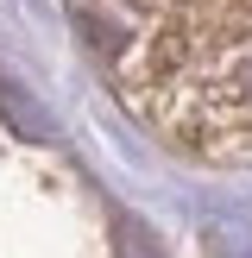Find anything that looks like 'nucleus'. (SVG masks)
Instances as JSON below:
<instances>
[{
  "label": "nucleus",
  "instance_id": "nucleus-1",
  "mask_svg": "<svg viewBox=\"0 0 252 258\" xmlns=\"http://www.w3.org/2000/svg\"><path fill=\"white\" fill-rule=\"evenodd\" d=\"M63 13L164 145L252 164V0H63Z\"/></svg>",
  "mask_w": 252,
  "mask_h": 258
},
{
  "label": "nucleus",
  "instance_id": "nucleus-2",
  "mask_svg": "<svg viewBox=\"0 0 252 258\" xmlns=\"http://www.w3.org/2000/svg\"><path fill=\"white\" fill-rule=\"evenodd\" d=\"M120 258H158V252H151V246H145V239H139V233H133V227H126V233H120Z\"/></svg>",
  "mask_w": 252,
  "mask_h": 258
}]
</instances>
